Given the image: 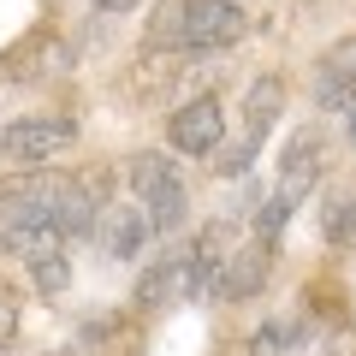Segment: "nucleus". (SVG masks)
<instances>
[{
	"label": "nucleus",
	"instance_id": "8",
	"mask_svg": "<svg viewBox=\"0 0 356 356\" xmlns=\"http://www.w3.org/2000/svg\"><path fill=\"white\" fill-rule=\"evenodd\" d=\"M315 107H327V113H350V107H356V30L339 36L327 54H321Z\"/></svg>",
	"mask_w": 356,
	"mask_h": 356
},
{
	"label": "nucleus",
	"instance_id": "3",
	"mask_svg": "<svg viewBox=\"0 0 356 356\" xmlns=\"http://www.w3.org/2000/svg\"><path fill=\"white\" fill-rule=\"evenodd\" d=\"M250 13L238 0H178V54H220L238 48Z\"/></svg>",
	"mask_w": 356,
	"mask_h": 356
},
{
	"label": "nucleus",
	"instance_id": "5",
	"mask_svg": "<svg viewBox=\"0 0 356 356\" xmlns=\"http://www.w3.org/2000/svg\"><path fill=\"white\" fill-rule=\"evenodd\" d=\"M166 143L178 154H196V161L220 154L226 149V107L214 95H191V102L172 107V119H166Z\"/></svg>",
	"mask_w": 356,
	"mask_h": 356
},
{
	"label": "nucleus",
	"instance_id": "15",
	"mask_svg": "<svg viewBox=\"0 0 356 356\" xmlns=\"http://www.w3.org/2000/svg\"><path fill=\"white\" fill-rule=\"evenodd\" d=\"M13 339H18V303L0 291V344H13Z\"/></svg>",
	"mask_w": 356,
	"mask_h": 356
},
{
	"label": "nucleus",
	"instance_id": "7",
	"mask_svg": "<svg viewBox=\"0 0 356 356\" xmlns=\"http://www.w3.org/2000/svg\"><path fill=\"white\" fill-rule=\"evenodd\" d=\"M321 166H327V137L321 131H291L280 154V196L285 202H303L321 184Z\"/></svg>",
	"mask_w": 356,
	"mask_h": 356
},
{
	"label": "nucleus",
	"instance_id": "12",
	"mask_svg": "<svg viewBox=\"0 0 356 356\" xmlns=\"http://www.w3.org/2000/svg\"><path fill=\"white\" fill-rule=\"evenodd\" d=\"M143 48L149 54H178V0H154L149 24H143Z\"/></svg>",
	"mask_w": 356,
	"mask_h": 356
},
{
	"label": "nucleus",
	"instance_id": "11",
	"mask_svg": "<svg viewBox=\"0 0 356 356\" xmlns=\"http://www.w3.org/2000/svg\"><path fill=\"white\" fill-rule=\"evenodd\" d=\"M309 339L303 321H261V327L250 332V356H297Z\"/></svg>",
	"mask_w": 356,
	"mask_h": 356
},
{
	"label": "nucleus",
	"instance_id": "6",
	"mask_svg": "<svg viewBox=\"0 0 356 356\" xmlns=\"http://www.w3.org/2000/svg\"><path fill=\"white\" fill-rule=\"evenodd\" d=\"M172 303H202V285H196V267L191 250H172L137 280V309L154 315V309H172Z\"/></svg>",
	"mask_w": 356,
	"mask_h": 356
},
{
	"label": "nucleus",
	"instance_id": "1",
	"mask_svg": "<svg viewBox=\"0 0 356 356\" xmlns=\"http://www.w3.org/2000/svg\"><path fill=\"white\" fill-rule=\"evenodd\" d=\"M125 184H131V202H137L149 238H166V232H178L191 220V184H184V172H178L172 154H154V149L131 154Z\"/></svg>",
	"mask_w": 356,
	"mask_h": 356
},
{
	"label": "nucleus",
	"instance_id": "2",
	"mask_svg": "<svg viewBox=\"0 0 356 356\" xmlns=\"http://www.w3.org/2000/svg\"><path fill=\"white\" fill-rule=\"evenodd\" d=\"M65 149H77V119L72 113H24L0 131V161L18 166V172H42Z\"/></svg>",
	"mask_w": 356,
	"mask_h": 356
},
{
	"label": "nucleus",
	"instance_id": "4",
	"mask_svg": "<svg viewBox=\"0 0 356 356\" xmlns=\"http://www.w3.org/2000/svg\"><path fill=\"white\" fill-rule=\"evenodd\" d=\"M280 113H285V77H255L250 83V95H243V137L232 143V149H220V172H250L255 166V154H261V143H267V131L280 125Z\"/></svg>",
	"mask_w": 356,
	"mask_h": 356
},
{
	"label": "nucleus",
	"instance_id": "9",
	"mask_svg": "<svg viewBox=\"0 0 356 356\" xmlns=\"http://www.w3.org/2000/svg\"><path fill=\"white\" fill-rule=\"evenodd\" d=\"M95 243H102L107 261H137L149 250V226H143L137 202H107L102 220H95Z\"/></svg>",
	"mask_w": 356,
	"mask_h": 356
},
{
	"label": "nucleus",
	"instance_id": "16",
	"mask_svg": "<svg viewBox=\"0 0 356 356\" xmlns=\"http://www.w3.org/2000/svg\"><path fill=\"white\" fill-rule=\"evenodd\" d=\"M95 6H102V13H131L137 0H95Z\"/></svg>",
	"mask_w": 356,
	"mask_h": 356
},
{
	"label": "nucleus",
	"instance_id": "10",
	"mask_svg": "<svg viewBox=\"0 0 356 356\" xmlns=\"http://www.w3.org/2000/svg\"><path fill=\"white\" fill-rule=\"evenodd\" d=\"M267 261H273V250H261V243L226 250V267H220V280H214V297L220 303H250V297L267 285Z\"/></svg>",
	"mask_w": 356,
	"mask_h": 356
},
{
	"label": "nucleus",
	"instance_id": "17",
	"mask_svg": "<svg viewBox=\"0 0 356 356\" xmlns=\"http://www.w3.org/2000/svg\"><path fill=\"white\" fill-rule=\"evenodd\" d=\"M0 356H18V350H13V344H0Z\"/></svg>",
	"mask_w": 356,
	"mask_h": 356
},
{
	"label": "nucleus",
	"instance_id": "13",
	"mask_svg": "<svg viewBox=\"0 0 356 356\" xmlns=\"http://www.w3.org/2000/svg\"><path fill=\"white\" fill-rule=\"evenodd\" d=\"M30 285L60 303V297L72 291V261H65V255H42V261H30Z\"/></svg>",
	"mask_w": 356,
	"mask_h": 356
},
{
	"label": "nucleus",
	"instance_id": "14",
	"mask_svg": "<svg viewBox=\"0 0 356 356\" xmlns=\"http://www.w3.org/2000/svg\"><path fill=\"white\" fill-rule=\"evenodd\" d=\"M321 238H327V243H350L356 238V196H350V202H344V196L327 202V214H321Z\"/></svg>",
	"mask_w": 356,
	"mask_h": 356
}]
</instances>
